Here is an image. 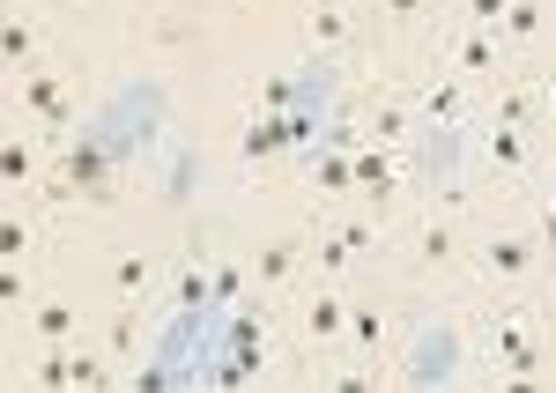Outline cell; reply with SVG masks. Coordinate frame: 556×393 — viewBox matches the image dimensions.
Here are the masks:
<instances>
[{
    "label": "cell",
    "mask_w": 556,
    "mask_h": 393,
    "mask_svg": "<svg viewBox=\"0 0 556 393\" xmlns=\"http://www.w3.org/2000/svg\"><path fill=\"white\" fill-rule=\"evenodd\" d=\"M534 104H542V97H527V89H497L482 119H490V127H534Z\"/></svg>",
    "instance_id": "cell-7"
},
{
    "label": "cell",
    "mask_w": 556,
    "mask_h": 393,
    "mask_svg": "<svg viewBox=\"0 0 556 393\" xmlns=\"http://www.w3.org/2000/svg\"><path fill=\"white\" fill-rule=\"evenodd\" d=\"M386 15H393V23H408V15H424V0H379Z\"/></svg>",
    "instance_id": "cell-29"
},
{
    "label": "cell",
    "mask_w": 556,
    "mask_h": 393,
    "mask_svg": "<svg viewBox=\"0 0 556 393\" xmlns=\"http://www.w3.org/2000/svg\"><path fill=\"white\" fill-rule=\"evenodd\" d=\"M549 186H556V156H549Z\"/></svg>",
    "instance_id": "cell-32"
},
{
    "label": "cell",
    "mask_w": 556,
    "mask_h": 393,
    "mask_svg": "<svg viewBox=\"0 0 556 393\" xmlns=\"http://www.w3.org/2000/svg\"><path fill=\"white\" fill-rule=\"evenodd\" d=\"M112 356H134V305H119V319H112Z\"/></svg>",
    "instance_id": "cell-25"
},
{
    "label": "cell",
    "mask_w": 556,
    "mask_h": 393,
    "mask_svg": "<svg viewBox=\"0 0 556 393\" xmlns=\"http://www.w3.org/2000/svg\"><path fill=\"white\" fill-rule=\"evenodd\" d=\"M490 164H497V172H519V164H527V149H519V127H490Z\"/></svg>",
    "instance_id": "cell-14"
},
{
    "label": "cell",
    "mask_w": 556,
    "mask_h": 393,
    "mask_svg": "<svg viewBox=\"0 0 556 393\" xmlns=\"http://www.w3.org/2000/svg\"><path fill=\"white\" fill-rule=\"evenodd\" d=\"M542 112H549V119H556V83H549V89H542Z\"/></svg>",
    "instance_id": "cell-31"
},
{
    "label": "cell",
    "mask_w": 556,
    "mask_h": 393,
    "mask_svg": "<svg viewBox=\"0 0 556 393\" xmlns=\"http://www.w3.org/2000/svg\"><path fill=\"white\" fill-rule=\"evenodd\" d=\"M23 245H30V230H23V223H0V253H8V261H15V253H23Z\"/></svg>",
    "instance_id": "cell-27"
},
{
    "label": "cell",
    "mask_w": 556,
    "mask_h": 393,
    "mask_svg": "<svg viewBox=\"0 0 556 393\" xmlns=\"http://www.w3.org/2000/svg\"><path fill=\"white\" fill-rule=\"evenodd\" d=\"M312 38H319V45H342L349 38V15H342V8H319V15H312Z\"/></svg>",
    "instance_id": "cell-22"
},
{
    "label": "cell",
    "mask_w": 556,
    "mask_h": 393,
    "mask_svg": "<svg viewBox=\"0 0 556 393\" xmlns=\"http://www.w3.org/2000/svg\"><path fill=\"white\" fill-rule=\"evenodd\" d=\"M0 52H8V67H30V60H38V30H30V23H8Z\"/></svg>",
    "instance_id": "cell-16"
},
{
    "label": "cell",
    "mask_w": 556,
    "mask_h": 393,
    "mask_svg": "<svg viewBox=\"0 0 556 393\" xmlns=\"http://www.w3.org/2000/svg\"><path fill=\"white\" fill-rule=\"evenodd\" d=\"M453 67H460V75H490V67H497V30H468L460 52H453Z\"/></svg>",
    "instance_id": "cell-10"
},
{
    "label": "cell",
    "mask_w": 556,
    "mask_h": 393,
    "mask_svg": "<svg viewBox=\"0 0 556 393\" xmlns=\"http://www.w3.org/2000/svg\"><path fill=\"white\" fill-rule=\"evenodd\" d=\"M149 290H156V261H149V253H119V261H112V297H119V305H141Z\"/></svg>",
    "instance_id": "cell-4"
},
{
    "label": "cell",
    "mask_w": 556,
    "mask_h": 393,
    "mask_svg": "<svg viewBox=\"0 0 556 393\" xmlns=\"http://www.w3.org/2000/svg\"><path fill=\"white\" fill-rule=\"evenodd\" d=\"M208 275H215V305H238V290H245V267H238V261H215Z\"/></svg>",
    "instance_id": "cell-19"
},
{
    "label": "cell",
    "mask_w": 556,
    "mask_h": 393,
    "mask_svg": "<svg viewBox=\"0 0 556 393\" xmlns=\"http://www.w3.org/2000/svg\"><path fill=\"white\" fill-rule=\"evenodd\" d=\"M371 245H379L371 223H342V230L319 238V267H342V261H356V253H371Z\"/></svg>",
    "instance_id": "cell-6"
},
{
    "label": "cell",
    "mask_w": 556,
    "mask_h": 393,
    "mask_svg": "<svg viewBox=\"0 0 556 393\" xmlns=\"http://www.w3.org/2000/svg\"><path fill=\"white\" fill-rule=\"evenodd\" d=\"M416 261H424V267L453 261V223H424V230H416Z\"/></svg>",
    "instance_id": "cell-13"
},
{
    "label": "cell",
    "mask_w": 556,
    "mask_h": 393,
    "mask_svg": "<svg viewBox=\"0 0 556 393\" xmlns=\"http://www.w3.org/2000/svg\"><path fill=\"white\" fill-rule=\"evenodd\" d=\"M23 104H30V112H45V119H60V83H45V75H38V83L23 89Z\"/></svg>",
    "instance_id": "cell-23"
},
{
    "label": "cell",
    "mask_w": 556,
    "mask_h": 393,
    "mask_svg": "<svg viewBox=\"0 0 556 393\" xmlns=\"http://www.w3.org/2000/svg\"><path fill=\"white\" fill-rule=\"evenodd\" d=\"M416 112H424V119H438V127H453V119H468V97H460V83H430Z\"/></svg>",
    "instance_id": "cell-8"
},
{
    "label": "cell",
    "mask_w": 556,
    "mask_h": 393,
    "mask_svg": "<svg viewBox=\"0 0 556 393\" xmlns=\"http://www.w3.org/2000/svg\"><path fill=\"white\" fill-rule=\"evenodd\" d=\"M513 0H468V30H497Z\"/></svg>",
    "instance_id": "cell-24"
},
{
    "label": "cell",
    "mask_w": 556,
    "mask_h": 393,
    "mask_svg": "<svg viewBox=\"0 0 556 393\" xmlns=\"http://www.w3.org/2000/svg\"><path fill=\"white\" fill-rule=\"evenodd\" d=\"M505 30H513V38H534V30H542V8H534V0H513V8H505Z\"/></svg>",
    "instance_id": "cell-21"
},
{
    "label": "cell",
    "mask_w": 556,
    "mask_h": 393,
    "mask_svg": "<svg viewBox=\"0 0 556 393\" xmlns=\"http://www.w3.org/2000/svg\"><path fill=\"white\" fill-rule=\"evenodd\" d=\"M304 334H312L319 350L349 334V297L342 290H312V297H304Z\"/></svg>",
    "instance_id": "cell-2"
},
{
    "label": "cell",
    "mask_w": 556,
    "mask_h": 393,
    "mask_svg": "<svg viewBox=\"0 0 556 393\" xmlns=\"http://www.w3.org/2000/svg\"><path fill=\"white\" fill-rule=\"evenodd\" d=\"M475 261H482L490 282H505V290H513V282L534 275V238H519V230H490V238L475 245Z\"/></svg>",
    "instance_id": "cell-1"
},
{
    "label": "cell",
    "mask_w": 556,
    "mask_h": 393,
    "mask_svg": "<svg viewBox=\"0 0 556 393\" xmlns=\"http://www.w3.org/2000/svg\"><path fill=\"white\" fill-rule=\"evenodd\" d=\"M67 178H75V186H104V156H97V149H75V156H67Z\"/></svg>",
    "instance_id": "cell-20"
},
{
    "label": "cell",
    "mask_w": 556,
    "mask_h": 393,
    "mask_svg": "<svg viewBox=\"0 0 556 393\" xmlns=\"http://www.w3.org/2000/svg\"><path fill=\"white\" fill-rule=\"evenodd\" d=\"M542 238L556 245V186H549V208H542Z\"/></svg>",
    "instance_id": "cell-30"
},
{
    "label": "cell",
    "mask_w": 556,
    "mask_h": 393,
    "mask_svg": "<svg viewBox=\"0 0 556 393\" xmlns=\"http://www.w3.org/2000/svg\"><path fill=\"white\" fill-rule=\"evenodd\" d=\"M275 141H282V127H275V119H260V127L245 134V149H253V156H260V149H275Z\"/></svg>",
    "instance_id": "cell-28"
},
{
    "label": "cell",
    "mask_w": 556,
    "mask_h": 393,
    "mask_svg": "<svg viewBox=\"0 0 556 393\" xmlns=\"http://www.w3.org/2000/svg\"><path fill=\"white\" fill-rule=\"evenodd\" d=\"M356 193H364L371 208H386V201L401 193V164H393L386 149H364V156H356Z\"/></svg>",
    "instance_id": "cell-3"
},
{
    "label": "cell",
    "mask_w": 556,
    "mask_h": 393,
    "mask_svg": "<svg viewBox=\"0 0 556 393\" xmlns=\"http://www.w3.org/2000/svg\"><path fill=\"white\" fill-rule=\"evenodd\" d=\"M290 267H298V238H275L267 253H260V290H275V282H290Z\"/></svg>",
    "instance_id": "cell-12"
},
{
    "label": "cell",
    "mask_w": 556,
    "mask_h": 393,
    "mask_svg": "<svg viewBox=\"0 0 556 393\" xmlns=\"http://www.w3.org/2000/svg\"><path fill=\"white\" fill-rule=\"evenodd\" d=\"M0 178H8V186H30V178H38V156H30L23 141H8V156H0Z\"/></svg>",
    "instance_id": "cell-17"
},
{
    "label": "cell",
    "mask_w": 556,
    "mask_h": 393,
    "mask_svg": "<svg viewBox=\"0 0 556 393\" xmlns=\"http://www.w3.org/2000/svg\"><path fill=\"white\" fill-rule=\"evenodd\" d=\"M172 305H186V312L215 305V275H208V267H178V275H172Z\"/></svg>",
    "instance_id": "cell-9"
},
{
    "label": "cell",
    "mask_w": 556,
    "mask_h": 393,
    "mask_svg": "<svg viewBox=\"0 0 556 393\" xmlns=\"http://www.w3.org/2000/svg\"><path fill=\"white\" fill-rule=\"evenodd\" d=\"M379 342H386V312H379V305H349V350L371 356Z\"/></svg>",
    "instance_id": "cell-11"
},
{
    "label": "cell",
    "mask_w": 556,
    "mask_h": 393,
    "mask_svg": "<svg viewBox=\"0 0 556 393\" xmlns=\"http://www.w3.org/2000/svg\"><path fill=\"white\" fill-rule=\"evenodd\" d=\"M30 327H38V342H75L83 305H75V297H38V305H30Z\"/></svg>",
    "instance_id": "cell-5"
},
{
    "label": "cell",
    "mask_w": 556,
    "mask_h": 393,
    "mask_svg": "<svg viewBox=\"0 0 556 393\" xmlns=\"http://www.w3.org/2000/svg\"><path fill=\"white\" fill-rule=\"evenodd\" d=\"M312 186H319V193H349V186H356V156H327V164L312 172Z\"/></svg>",
    "instance_id": "cell-15"
},
{
    "label": "cell",
    "mask_w": 556,
    "mask_h": 393,
    "mask_svg": "<svg viewBox=\"0 0 556 393\" xmlns=\"http://www.w3.org/2000/svg\"><path fill=\"white\" fill-rule=\"evenodd\" d=\"M67 386H104V364L89 350H75V342H67Z\"/></svg>",
    "instance_id": "cell-18"
},
{
    "label": "cell",
    "mask_w": 556,
    "mask_h": 393,
    "mask_svg": "<svg viewBox=\"0 0 556 393\" xmlns=\"http://www.w3.org/2000/svg\"><path fill=\"white\" fill-rule=\"evenodd\" d=\"M371 127H379V141H401V127H408V112H401V104H379V119H371Z\"/></svg>",
    "instance_id": "cell-26"
}]
</instances>
